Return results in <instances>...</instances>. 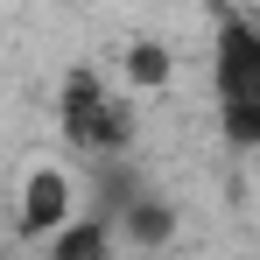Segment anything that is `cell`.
I'll return each instance as SVG.
<instances>
[{"instance_id": "obj_1", "label": "cell", "mask_w": 260, "mask_h": 260, "mask_svg": "<svg viewBox=\"0 0 260 260\" xmlns=\"http://www.w3.org/2000/svg\"><path fill=\"white\" fill-rule=\"evenodd\" d=\"M211 99H218V134L232 148H260V21H246L239 7H218Z\"/></svg>"}, {"instance_id": "obj_2", "label": "cell", "mask_w": 260, "mask_h": 260, "mask_svg": "<svg viewBox=\"0 0 260 260\" xmlns=\"http://www.w3.org/2000/svg\"><path fill=\"white\" fill-rule=\"evenodd\" d=\"M71 211H78V183L56 169V162H36V169L21 176V197H14V232H21L28 246H43V239H49Z\"/></svg>"}, {"instance_id": "obj_3", "label": "cell", "mask_w": 260, "mask_h": 260, "mask_svg": "<svg viewBox=\"0 0 260 260\" xmlns=\"http://www.w3.org/2000/svg\"><path fill=\"white\" fill-rule=\"evenodd\" d=\"M106 78L91 71V63H78V71H63V91H56V134H63V148H78L85 155V141H91V120L106 113Z\"/></svg>"}, {"instance_id": "obj_4", "label": "cell", "mask_w": 260, "mask_h": 260, "mask_svg": "<svg viewBox=\"0 0 260 260\" xmlns=\"http://www.w3.org/2000/svg\"><path fill=\"white\" fill-rule=\"evenodd\" d=\"M43 246H49V260H106L113 246H120V232H113V218H99V211H85V218L71 211Z\"/></svg>"}, {"instance_id": "obj_5", "label": "cell", "mask_w": 260, "mask_h": 260, "mask_svg": "<svg viewBox=\"0 0 260 260\" xmlns=\"http://www.w3.org/2000/svg\"><path fill=\"white\" fill-rule=\"evenodd\" d=\"M113 232H120L127 246H169V239H176V204L155 197V190H141L127 211L113 218Z\"/></svg>"}, {"instance_id": "obj_6", "label": "cell", "mask_w": 260, "mask_h": 260, "mask_svg": "<svg viewBox=\"0 0 260 260\" xmlns=\"http://www.w3.org/2000/svg\"><path fill=\"white\" fill-rule=\"evenodd\" d=\"M120 78H127V91H169L176 85V56L162 36H134L127 56H120Z\"/></svg>"}]
</instances>
